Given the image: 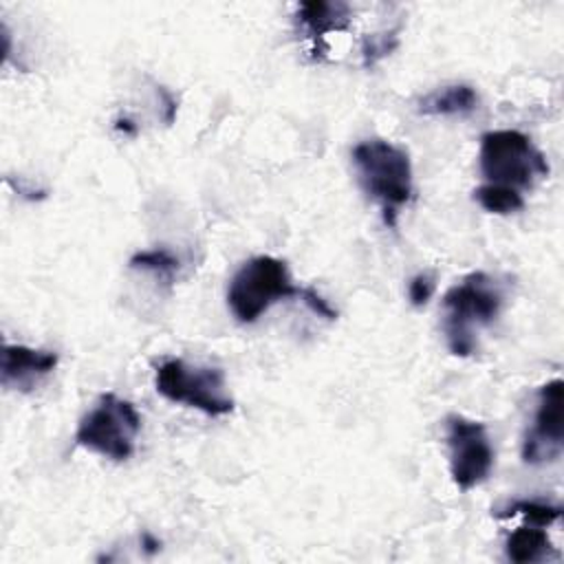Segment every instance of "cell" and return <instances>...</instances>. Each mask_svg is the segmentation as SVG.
<instances>
[{
  "label": "cell",
  "mask_w": 564,
  "mask_h": 564,
  "mask_svg": "<svg viewBox=\"0 0 564 564\" xmlns=\"http://www.w3.org/2000/svg\"><path fill=\"white\" fill-rule=\"evenodd\" d=\"M564 383L551 379L540 386L535 397V412L531 427L522 441V460L527 465H549L562 456L564 430H562Z\"/></svg>",
  "instance_id": "8"
},
{
  "label": "cell",
  "mask_w": 564,
  "mask_h": 564,
  "mask_svg": "<svg viewBox=\"0 0 564 564\" xmlns=\"http://www.w3.org/2000/svg\"><path fill=\"white\" fill-rule=\"evenodd\" d=\"M141 432V414L134 403L106 392L88 410L77 430L75 443L110 460H128L134 454L137 436Z\"/></svg>",
  "instance_id": "5"
},
{
  "label": "cell",
  "mask_w": 564,
  "mask_h": 564,
  "mask_svg": "<svg viewBox=\"0 0 564 564\" xmlns=\"http://www.w3.org/2000/svg\"><path fill=\"white\" fill-rule=\"evenodd\" d=\"M509 516H524V520L529 524L549 527V524L560 520L562 507L551 505V502H542V500H516L498 513V518H509Z\"/></svg>",
  "instance_id": "15"
},
{
  "label": "cell",
  "mask_w": 564,
  "mask_h": 564,
  "mask_svg": "<svg viewBox=\"0 0 564 564\" xmlns=\"http://www.w3.org/2000/svg\"><path fill=\"white\" fill-rule=\"evenodd\" d=\"M478 167L487 183L518 192L549 174L546 156L520 130H489L480 137Z\"/></svg>",
  "instance_id": "3"
},
{
  "label": "cell",
  "mask_w": 564,
  "mask_h": 564,
  "mask_svg": "<svg viewBox=\"0 0 564 564\" xmlns=\"http://www.w3.org/2000/svg\"><path fill=\"white\" fill-rule=\"evenodd\" d=\"M476 108L478 95L469 84H447L419 101V112L434 117H465Z\"/></svg>",
  "instance_id": "11"
},
{
  "label": "cell",
  "mask_w": 564,
  "mask_h": 564,
  "mask_svg": "<svg viewBox=\"0 0 564 564\" xmlns=\"http://www.w3.org/2000/svg\"><path fill=\"white\" fill-rule=\"evenodd\" d=\"M445 445L449 456V476L460 491H469L487 480L494 467V447L487 427L480 421L449 414L445 419Z\"/></svg>",
  "instance_id": "7"
},
{
  "label": "cell",
  "mask_w": 564,
  "mask_h": 564,
  "mask_svg": "<svg viewBox=\"0 0 564 564\" xmlns=\"http://www.w3.org/2000/svg\"><path fill=\"white\" fill-rule=\"evenodd\" d=\"M154 388L167 401L196 408L207 416H225L234 410V399L227 392L220 368L165 359L154 370Z\"/></svg>",
  "instance_id": "6"
},
{
  "label": "cell",
  "mask_w": 564,
  "mask_h": 564,
  "mask_svg": "<svg viewBox=\"0 0 564 564\" xmlns=\"http://www.w3.org/2000/svg\"><path fill=\"white\" fill-rule=\"evenodd\" d=\"M434 293V278L430 273H419L408 284V297L412 306H423Z\"/></svg>",
  "instance_id": "17"
},
{
  "label": "cell",
  "mask_w": 564,
  "mask_h": 564,
  "mask_svg": "<svg viewBox=\"0 0 564 564\" xmlns=\"http://www.w3.org/2000/svg\"><path fill=\"white\" fill-rule=\"evenodd\" d=\"M361 189L381 207L383 223L394 227L397 212L412 200V161L408 150L386 139H368L350 152Z\"/></svg>",
  "instance_id": "2"
},
{
  "label": "cell",
  "mask_w": 564,
  "mask_h": 564,
  "mask_svg": "<svg viewBox=\"0 0 564 564\" xmlns=\"http://www.w3.org/2000/svg\"><path fill=\"white\" fill-rule=\"evenodd\" d=\"M553 551V544L544 531V527L535 524H522L513 529L507 538L505 553L507 560L516 564H529V562H542Z\"/></svg>",
  "instance_id": "12"
},
{
  "label": "cell",
  "mask_w": 564,
  "mask_h": 564,
  "mask_svg": "<svg viewBox=\"0 0 564 564\" xmlns=\"http://www.w3.org/2000/svg\"><path fill=\"white\" fill-rule=\"evenodd\" d=\"M350 15H352L350 4L341 0H333V2L311 0L297 7V22L315 42V53L326 51L324 37L333 31H344L350 24Z\"/></svg>",
  "instance_id": "10"
},
{
  "label": "cell",
  "mask_w": 564,
  "mask_h": 564,
  "mask_svg": "<svg viewBox=\"0 0 564 564\" xmlns=\"http://www.w3.org/2000/svg\"><path fill=\"white\" fill-rule=\"evenodd\" d=\"M130 269H141V271H150L154 273L156 278L165 280L167 284L174 282L178 269H181V262L178 258L167 251V249H148V251H137L132 258H130Z\"/></svg>",
  "instance_id": "14"
},
{
  "label": "cell",
  "mask_w": 564,
  "mask_h": 564,
  "mask_svg": "<svg viewBox=\"0 0 564 564\" xmlns=\"http://www.w3.org/2000/svg\"><path fill=\"white\" fill-rule=\"evenodd\" d=\"M297 297H300L315 315H319V317H324V319H328V322L337 319V311H335L315 289H302V286H300Z\"/></svg>",
  "instance_id": "18"
},
{
  "label": "cell",
  "mask_w": 564,
  "mask_h": 564,
  "mask_svg": "<svg viewBox=\"0 0 564 564\" xmlns=\"http://www.w3.org/2000/svg\"><path fill=\"white\" fill-rule=\"evenodd\" d=\"M286 262L273 256H256L240 264L227 286V304L240 324H253L275 302L297 297Z\"/></svg>",
  "instance_id": "4"
},
{
  "label": "cell",
  "mask_w": 564,
  "mask_h": 564,
  "mask_svg": "<svg viewBox=\"0 0 564 564\" xmlns=\"http://www.w3.org/2000/svg\"><path fill=\"white\" fill-rule=\"evenodd\" d=\"M505 295L496 278L474 271L443 295V333L452 355L469 357L478 346V330L489 326L500 308Z\"/></svg>",
  "instance_id": "1"
},
{
  "label": "cell",
  "mask_w": 564,
  "mask_h": 564,
  "mask_svg": "<svg viewBox=\"0 0 564 564\" xmlns=\"http://www.w3.org/2000/svg\"><path fill=\"white\" fill-rule=\"evenodd\" d=\"M141 544H143V549H145L148 555H152V553H156V551L161 549V542H159L156 538H152L150 533H143V535H141Z\"/></svg>",
  "instance_id": "19"
},
{
  "label": "cell",
  "mask_w": 564,
  "mask_h": 564,
  "mask_svg": "<svg viewBox=\"0 0 564 564\" xmlns=\"http://www.w3.org/2000/svg\"><path fill=\"white\" fill-rule=\"evenodd\" d=\"M474 200L489 214L507 216L524 207V196L522 192L505 185H494V183H482L474 189Z\"/></svg>",
  "instance_id": "13"
},
{
  "label": "cell",
  "mask_w": 564,
  "mask_h": 564,
  "mask_svg": "<svg viewBox=\"0 0 564 564\" xmlns=\"http://www.w3.org/2000/svg\"><path fill=\"white\" fill-rule=\"evenodd\" d=\"M57 361L59 357L53 350L29 348L22 344H4L0 361V381L7 390L29 392L55 370Z\"/></svg>",
  "instance_id": "9"
},
{
  "label": "cell",
  "mask_w": 564,
  "mask_h": 564,
  "mask_svg": "<svg viewBox=\"0 0 564 564\" xmlns=\"http://www.w3.org/2000/svg\"><path fill=\"white\" fill-rule=\"evenodd\" d=\"M399 46V29H388L370 33L361 40V59L366 68H372L377 62L388 57Z\"/></svg>",
  "instance_id": "16"
}]
</instances>
